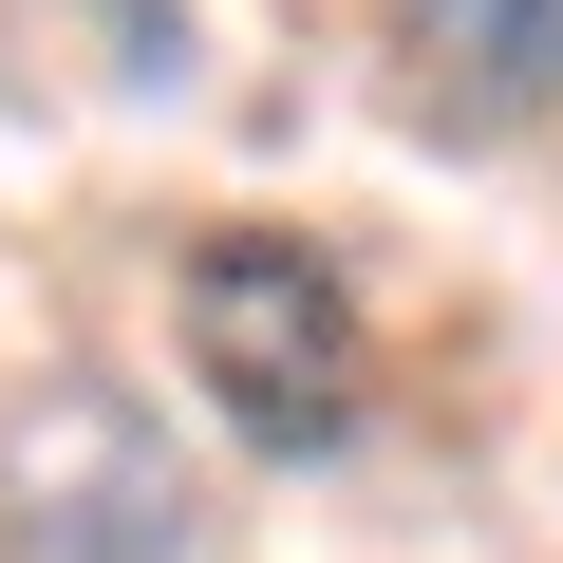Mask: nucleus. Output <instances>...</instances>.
<instances>
[{
	"instance_id": "f257e3e1",
	"label": "nucleus",
	"mask_w": 563,
	"mask_h": 563,
	"mask_svg": "<svg viewBox=\"0 0 563 563\" xmlns=\"http://www.w3.org/2000/svg\"><path fill=\"white\" fill-rule=\"evenodd\" d=\"M169 339H188V376H207V413L263 451V470H320V451H357V282L301 244V225H207L188 244V282H169Z\"/></svg>"
},
{
	"instance_id": "f03ea898",
	"label": "nucleus",
	"mask_w": 563,
	"mask_h": 563,
	"mask_svg": "<svg viewBox=\"0 0 563 563\" xmlns=\"http://www.w3.org/2000/svg\"><path fill=\"white\" fill-rule=\"evenodd\" d=\"M188 544H207V507H188V451L151 432V395L57 376L0 432V563H188Z\"/></svg>"
},
{
	"instance_id": "7ed1b4c3",
	"label": "nucleus",
	"mask_w": 563,
	"mask_h": 563,
	"mask_svg": "<svg viewBox=\"0 0 563 563\" xmlns=\"http://www.w3.org/2000/svg\"><path fill=\"white\" fill-rule=\"evenodd\" d=\"M413 57L470 132H526L563 113V0H413Z\"/></svg>"
}]
</instances>
